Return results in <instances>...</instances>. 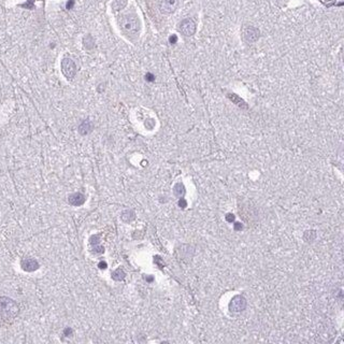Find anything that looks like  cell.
<instances>
[{"mask_svg":"<svg viewBox=\"0 0 344 344\" xmlns=\"http://www.w3.org/2000/svg\"><path fill=\"white\" fill-rule=\"evenodd\" d=\"M228 97L230 98L231 100H232L233 102H235L236 104H238L239 107H243V108H246V104H245V102L243 101L242 99H241L240 97H238V96H236L235 94H232V95H228Z\"/></svg>","mask_w":344,"mask_h":344,"instance_id":"e0dca14e","label":"cell"},{"mask_svg":"<svg viewBox=\"0 0 344 344\" xmlns=\"http://www.w3.org/2000/svg\"><path fill=\"white\" fill-rule=\"evenodd\" d=\"M135 212L132 211V210H126V211H124L123 213H122V219H123L124 222H126V223H129V222H131L135 219Z\"/></svg>","mask_w":344,"mask_h":344,"instance_id":"5bb4252c","label":"cell"},{"mask_svg":"<svg viewBox=\"0 0 344 344\" xmlns=\"http://www.w3.org/2000/svg\"><path fill=\"white\" fill-rule=\"evenodd\" d=\"M94 252H95V253H97V254H99V253H103L104 252V250H103V247H102V246H99V245H95V246H94Z\"/></svg>","mask_w":344,"mask_h":344,"instance_id":"44dd1931","label":"cell"},{"mask_svg":"<svg viewBox=\"0 0 344 344\" xmlns=\"http://www.w3.org/2000/svg\"><path fill=\"white\" fill-rule=\"evenodd\" d=\"M118 25L121 30L127 36H135L141 29L140 20L135 13H127L118 18Z\"/></svg>","mask_w":344,"mask_h":344,"instance_id":"6da1fadb","label":"cell"},{"mask_svg":"<svg viewBox=\"0 0 344 344\" xmlns=\"http://www.w3.org/2000/svg\"><path fill=\"white\" fill-rule=\"evenodd\" d=\"M316 238V231L315 230H306L303 235V239L306 241V242H312V241L315 240Z\"/></svg>","mask_w":344,"mask_h":344,"instance_id":"2e32d148","label":"cell"},{"mask_svg":"<svg viewBox=\"0 0 344 344\" xmlns=\"http://www.w3.org/2000/svg\"><path fill=\"white\" fill-rule=\"evenodd\" d=\"M177 37L175 36V34H172V36H170V38H169V42H170V43L174 44V43H177Z\"/></svg>","mask_w":344,"mask_h":344,"instance_id":"603a6c76","label":"cell"},{"mask_svg":"<svg viewBox=\"0 0 344 344\" xmlns=\"http://www.w3.org/2000/svg\"><path fill=\"white\" fill-rule=\"evenodd\" d=\"M246 305H247L246 299H245L243 296H241V295H237V296H235L230 300L228 306H229L230 312L240 313V312H242V311H244L245 309H246Z\"/></svg>","mask_w":344,"mask_h":344,"instance_id":"8992f818","label":"cell"},{"mask_svg":"<svg viewBox=\"0 0 344 344\" xmlns=\"http://www.w3.org/2000/svg\"><path fill=\"white\" fill-rule=\"evenodd\" d=\"M83 44L87 50H92V48H95V40H94V38L90 34H87V36L84 37Z\"/></svg>","mask_w":344,"mask_h":344,"instance_id":"4fadbf2b","label":"cell"},{"mask_svg":"<svg viewBox=\"0 0 344 344\" xmlns=\"http://www.w3.org/2000/svg\"><path fill=\"white\" fill-rule=\"evenodd\" d=\"M22 265V268L24 269L25 271L27 272H32V271H36L37 269L39 268V264L36 259L34 258H25L22 260L21 263Z\"/></svg>","mask_w":344,"mask_h":344,"instance_id":"ba28073f","label":"cell"},{"mask_svg":"<svg viewBox=\"0 0 344 344\" xmlns=\"http://www.w3.org/2000/svg\"><path fill=\"white\" fill-rule=\"evenodd\" d=\"M179 205H180V208H182V209H184V208H186V207H187V202H186V200H185V199H184L183 197L180 198V200H179Z\"/></svg>","mask_w":344,"mask_h":344,"instance_id":"ffe728a7","label":"cell"},{"mask_svg":"<svg viewBox=\"0 0 344 344\" xmlns=\"http://www.w3.org/2000/svg\"><path fill=\"white\" fill-rule=\"evenodd\" d=\"M242 37L246 43H255L260 37V31L258 28L252 26V25H247L243 28Z\"/></svg>","mask_w":344,"mask_h":344,"instance_id":"5b68a950","label":"cell"},{"mask_svg":"<svg viewBox=\"0 0 344 344\" xmlns=\"http://www.w3.org/2000/svg\"><path fill=\"white\" fill-rule=\"evenodd\" d=\"M62 71L68 80L73 79L76 74V65L74 60L71 58H64L62 60Z\"/></svg>","mask_w":344,"mask_h":344,"instance_id":"277c9868","label":"cell"},{"mask_svg":"<svg viewBox=\"0 0 344 344\" xmlns=\"http://www.w3.org/2000/svg\"><path fill=\"white\" fill-rule=\"evenodd\" d=\"M185 186H184L183 183H177L173 187V194L179 198L183 197L185 195Z\"/></svg>","mask_w":344,"mask_h":344,"instance_id":"8fae6325","label":"cell"},{"mask_svg":"<svg viewBox=\"0 0 344 344\" xmlns=\"http://www.w3.org/2000/svg\"><path fill=\"white\" fill-rule=\"evenodd\" d=\"M85 202V196L81 193H74L69 196V203L74 207H80Z\"/></svg>","mask_w":344,"mask_h":344,"instance_id":"9c48e42d","label":"cell"},{"mask_svg":"<svg viewBox=\"0 0 344 344\" xmlns=\"http://www.w3.org/2000/svg\"><path fill=\"white\" fill-rule=\"evenodd\" d=\"M71 334H72V330H71V328H67V329H65V336H66V337H70V336H71Z\"/></svg>","mask_w":344,"mask_h":344,"instance_id":"cb8c5ba5","label":"cell"},{"mask_svg":"<svg viewBox=\"0 0 344 344\" xmlns=\"http://www.w3.org/2000/svg\"><path fill=\"white\" fill-rule=\"evenodd\" d=\"M126 6H127V0H114L112 3V9L115 12H118V11L123 10Z\"/></svg>","mask_w":344,"mask_h":344,"instance_id":"7c38bea8","label":"cell"},{"mask_svg":"<svg viewBox=\"0 0 344 344\" xmlns=\"http://www.w3.org/2000/svg\"><path fill=\"white\" fill-rule=\"evenodd\" d=\"M125 275H126L125 272H124L121 268L116 269V270L112 273V277H113V280H115V281H123L124 278H125Z\"/></svg>","mask_w":344,"mask_h":344,"instance_id":"9a60e30c","label":"cell"},{"mask_svg":"<svg viewBox=\"0 0 344 344\" xmlns=\"http://www.w3.org/2000/svg\"><path fill=\"white\" fill-rule=\"evenodd\" d=\"M233 228H235L236 231H241L243 229V225L241 223H236L235 225H233Z\"/></svg>","mask_w":344,"mask_h":344,"instance_id":"7402d4cb","label":"cell"},{"mask_svg":"<svg viewBox=\"0 0 344 344\" xmlns=\"http://www.w3.org/2000/svg\"><path fill=\"white\" fill-rule=\"evenodd\" d=\"M197 25L191 18H184L179 24V31L185 37H191L195 34Z\"/></svg>","mask_w":344,"mask_h":344,"instance_id":"3957f363","label":"cell"},{"mask_svg":"<svg viewBox=\"0 0 344 344\" xmlns=\"http://www.w3.org/2000/svg\"><path fill=\"white\" fill-rule=\"evenodd\" d=\"M99 268L100 269H106L107 268V263H106V261H100V263H99Z\"/></svg>","mask_w":344,"mask_h":344,"instance_id":"d4e9b609","label":"cell"},{"mask_svg":"<svg viewBox=\"0 0 344 344\" xmlns=\"http://www.w3.org/2000/svg\"><path fill=\"white\" fill-rule=\"evenodd\" d=\"M93 128H94V125H93L92 122L90 121H84V122H82V123L80 124L79 132L81 133L82 135H88V133L92 132Z\"/></svg>","mask_w":344,"mask_h":344,"instance_id":"30bf717a","label":"cell"},{"mask_svg":"<svg viewBox=\"0 0 344 344\" xmlns=\"http://www.w3.org/2000/svg\"><path fill=\"white\" fill-rule=\"evenodd\" d=\"M180 0H159L158 8L163 14H171L179 7Z\"/></svg>","mask_w":344,"mask_h":344,"instance_id":"52a82bcc","label":"cell"},{"mask_svg":"<svg viewBox=\"0 0 344 344\" xmlns=\"http://www.w3.org/2000/svg\"><path fill=\"white\" fill-rule=\"evenodd\" d=\"M145 80L147 82H154V80H155V76H154L153 73H151V72H149V73L145 74Z\"/></svg>","mask_w":344,"mask_h":344,"instance_id":"ac0fdd59","label":"cell"},{"mask_svg":"<svg viewBox=\"0 0 344 344\" xmlns=\"http://www.w3.org/2000/svg\"><path fill=\"white\" fill-rule=\"evenodd\" d=\"M18 314V306L15 301L8 297H0V318L3 322H12Z\"/></svg>","mask_w":344,"mask_h":344,"instance_id":"7a4b0ae2","label":"cell"},{"mask_svg":"<svg viewBox=\"0 0 344 344\" xmlns=\"http://www.w3.org/2000/svg\"><path fill=\"white\" fill-rule=\"evenodd\" d=\"M225 218H226V221L228 222V223H232V222L235 221L236 217H235V215H233V214H231V213H228V214H227L226 216H225Z\"/></svg>","mask_w":344,"mask_h":344,"instance_id":"d6986e66","label":"cell"}]
</instances>
